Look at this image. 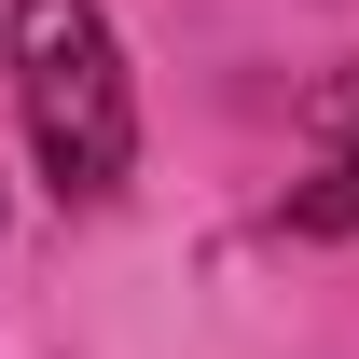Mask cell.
Returning <instances> with one entry per match:
<instances>
[{"label":"cell","mask_w":359,"mask_h":359,"mask_svg":"<svg viewBox=\"0 0 359 359\" xmlns=\"http://www.w3.org/2000/svg\"><path fill=\"white\" fill-rule=\"evenodd\" d=\"M304 125L332 138V152H359V69H346V83H318V111H304Z\"/></svg>","instance_id":"3957f363"},{"label":"cell","mask_w":359,"mask_h":359,"mask_svg":"<svg viewBox=\"0 0 359 359\" xmlns=\"http://www.w3.org/2000/svg\"><path fill=\"white\" fill-rule=\"evenodd\" d=\"M290 235H359V152H332V166L290 194Z\"/></svg>","instance_id":"7a4b0ae2"},{"label":"cell","mask_w":359,"mask_h":359,"mask_svg":"<svg viewBox=\"0 0 359 359\" xmlns=\"http://www.w3.org/2000/svg\"><path fill=\"white\" fill-rule=\"evenodd\" d=\"M14 97H28V152H42L55 194H125L138 166V83H125V42L97 0H14V42H0Z\"/></svg>","instance_id":"6da1fadb"},{"label":"cell","mask_w":359,"mask_h":359,"mask_svg":"<svg viewBox=\"0 0 359 359\" xmlns=\"http://www.w3.org/2000/svg\"><path fill=\"white\" fill-rule=\"evenodd\" d=\"M0 42H14V0H0Z\"/></svg>","instance_id":"277c9868"}]
</instances>
